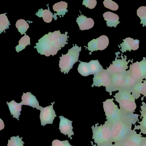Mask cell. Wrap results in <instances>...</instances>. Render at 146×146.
Masks as SVG:
<instances>
[{
  "label": "cell",
  "mask_w": 146,
  "mask_h": 146,
  "mask_svg": "<svg viewBox=\"0 0 146 146\" xmlns=\"http://www.w3.org/2000/svg\"><path fill=\"white\" fill-rule=\"evenodd\" d=\"M113 97L119 105V110L125 117L135 116L134 113L137 108V104L135 99L130 90L124 89L118 91Z\"/></svg>",
  "instance_id": "cell-3"
},
{
  "label": "cell",
  "mask_w": 146,
  "mask_h": 146,
  "mask_svg": "<svg viewBox=\"0 0 146 146\" xmlns=\"http://www.w3.org/2000/svg\"><path fill=\"white\" fill-rule=\"evenodd\" d=\"M126 71L123 73L111 74L110 84L106 88V91L109 93L110 95H111L113 92L125 88Z\"/></svg>",
  "instance_id": "cell-7"
},
{
  "label": "cell",
  "mask_w": 146,
  "mask_h": 146,
  "mask_svg": "<svg viewBox=\"0 0 146 146\" xmlns=\"http://www.w3.org/2000/svg\"><path fill=\"white\" fill-rule=\"evenodd\" d=\"M146 141V137H143L141 134H138L133 129L123 141L113 144L120 146H141Z\"/></svg>",
  "instance_id": "cell-10"
},
{
  "label": "cell",
  "mask_w": 146,
  "mask_h": 146,
  "mask_svg": "<svg viewBox=\"0 0 146 146\" xmlns=\"http://www.w3.org/2000/svg\"><path fill=\"white\" fill-rule=\"evenodd\" d=\"M30 45V38L25 34L24 36L19 40V45L16 47V51L17 52H19L20 51L25 49L27 46Z\"/></svg>",
  "instance_id": "cell-25"
},
{
  "label": "cell",
  "mask_w": 146,
  "mask_h": 146,
  "mask_svg": "<svg viewBox=\"0 0 146 146\" xmlns=\"http://www.w3.org/2000/svg\"><path fill=\"white\" fill-rule=\"evenodd\" d=\"M67 34V32L61 34L60 31L49 32L38 40L35 48H36L37 52L41 55L46 57L51 55L54 56L59 50L68 44L67 38L69 36Z\"/></svg>",
  "instance_id": "cell-1"
},
{
  "label": "cell",
  "mask_w": 146,
  "mask_h": 146,
  "mask_svg": "<svg viewBox=\"0 0 146 146\" xmlns=\"http://www.w3.org/2000/svg\"><path fill=\"white\" fill-rule=\"evenodd\" d=\"M131 92L135 100H137L141 94L144 97L146 95V80H143V82L137 84L131 89Z\"/></svg>",
  "instance_id": "cell-21"
},
{
  "label": "cell",
  "mask_w": 146,
  "mask_h": 146,
  "mask_svg": "<svg viewBox=\"0 0 146 146\" xmlns=\"http://www.w3.org/2000/svg\"><path fill=\"white\" fill-rule=\"evenodd\" d=\"M51 146H72L70 144L69 141L67 140L61 141L56 139L54 140L52 142V145Z\"/></svg>",
  "instance_id": "cell-32"
},
{
  "label": "cell",
  "mask_w": 146,
  "mask_h": 146,
  "mask_svg": "<svg viewBox=\"0 0 146 146\" xmlns=\"http://www.w3.org/2000/svg\"><path fill=\"white\" fill-rule=\"evenodd\" d=\"M6 13L0 14V33L5 31V30L9 28V25H11L10 21L8 20L6 16Z\"/></svg>",
  "instance_id": "cell-27"
},
{
  "label": "cell",
  "mask_w": 146,
  "mask_h": 146,
  "mask_svg": "<svg viewBox=\"0 0 146 146\" xmlns=\"http://www.w3.org/2000/svg\"><path fill=\"white\" fill-rule=\"evenodd\" d=\"M59 118L60 119V122L59 129L60 132L65 136L67 135L69 138L70 137L71 139H72L71 136L74 135V132L72 131V121L66 118L63 116H59Z\"/></svg>",
  "instance_id": "cell-15"
},
{
  "label": "cell",
  "mask_w": 146,
  "mask_h": 146,
  "mask_svg": "<svg viewBox=\"0 0 146 146\" xmlns=\"http://www.w3.org/2000/svg\"><path fill=\"white\" fill-rule=\"evenodd\" d=\"M129 70L132 76L138 83L143 82V79H146V58L143 57L142 61H137L131 64Z\"/></svg>",
  "instance_id": "cell-9"
},
{
  "label": "cell",
  "mask_w": 146,
  "mask_h": 146,
  "mask_svg": "<svg viewBox=\"0 0 146 146\" xmlns=\"http://www.w3.org/2000/svg\"><path fill=\"white\" fill-rule=\"evenodd\" d=\"M67 3L64 1L56 3L53 6V9L54 11L57 12L58 16H64L68 12L67 10Z\"/></svg>",
  "instance_id": "cell-24"
},
{
  "label": "cell",
  "mask_w": 146,
  "mask_h": 146,
  "mask_svg": "<svg viewBox=\"0 0 146 146\" xmlns=\"http://www.w3.org/2000/svg\"><path fill=\"white\" fill-rule=\"evenodd\" d=\"M108 37L105 35H102L96 39H94L88 43V49L92 52L98 50H104L109 45Z\"/></svg>",
  "instance_id": "cell-14"
},
{
  "label": "cell",
  "mask_w": 146,
  "mask_h": 146,
  "mask_svg": "<svg viewBox=\"0 0 146 146\" xmlns=\"http://www.w3.org/2000/svg\"><path fill=\"white\" fill-rule=\"evenodd\" d=\"M80 62L78 68V71L82 76H88L90 75H95L103 69L98 60H92L89 62Z\"/></svg>",
  "instance_id": "cell-8"
},
{
  "label": "cell",
  "mask_w": 146,
  "mask_h": 146,
  "mask_svg": "<svg viewBox=\"0 0 146 146\" xmlns=\"http://www.w3.org/2000/svg\"><path fill=\"white\" fill-rule=\"evenodd\" d=\"M111 146H119V145H116V144H113L111 145Z\"/></svg>",
  "instance_id": "cell-35"
},
{
  "label": "cell",
  "mask_w": 146,
  "mask_h": 146,
  "mask_svg": "<svg viewBox=\"0 0 146 146\" xmlns=\"http://www.w3.org/2000/svg\"><path fill=\"white\" fill-rule=\"evenodd\" d=\"M16 28L18 30V31L21 33V35H25L26 32L29 28L28 23L24 19H19L17 21L16 24Z\"/></svg>",
  "instance_id": "cell-26"
},
{
  "label": "cell",
  "mask_w": 146,
  "mask_h": 146,
  "mask_svg": "<svg viewBox=\"0 0 146 146\" xmlns=\"http://www.w3.org/2000/svg\"><path fill=\"white\" fill-rule=\"evenodd\" d=\"M123 42L120 44L121 49L120 51L122 53L126 52L127 51L131 52V50H137L139 47V40H134L131 38L128 37L123 40Z\"/></svg>",
  "instance_id": "cell-16"
},
{
  "label": "cell",
  "mask_w": 146,
  "mask_h": 146,
  "mask_svg": "<svg viewBox=\"0 0 146 146\" xmlns=\"http://www.w3.org/2000/svg\"><path fill=\"white\" fill-rule=\"evenodd\" d=\"M36 15L39 17H42L44 22L46 23H50L52 20L53 18L55 20H57V13H55L53 15V13L50 11L49 7H48V10H43L42 9H40L38 12L36 13Z\"/></svg>",
  "instance_id": "cell-23"
},
{
  "label": "cell",
  "mask_w": 146,
  "mask_h": 146,
  "mask_svg": "<svg viewBox=\"0 0 146 146\" xmlns=\"http://www.w3.org/2000/svg\"><path fill=\"white\" fill-rule=\"evenodd\" d=\"M5 128V124L3 120L0 119V130L3 129Z\"/></svg>",
  "instance_id": "cell-33"
},
{
  "label": "cell",
  "mask_w": 146,
  "mask_h": 146,
  "mask_svg": "<svg viewBox=\"0 0 146 146\" xmlns=\"http://www.w3.org/2000/svg\"><path fill=\"white\" fill-rule=\"evenodd\" d=\"M141 146H146V141L142 144Z\"/></svg>",
  "instance_id": "cell-34"
},
{
  "label": "cell",
  "mask_w": 146,
  "mask_h": 146,
  "mask_svg": "<svg viewBox=\"0 0 146 146\" xmlns=\"http://www.w3.org/2000/svg\"><path fill=\"white\" fill-rule=\"evenodd\" d=\"M144 97H145V98H146V95L145 96H144Z\"/></svg>",
  "instance_id": "cell-36"
},
{
  "label": "cell",
  "mask_w": 146,
  "mask_h": 146,
  "mask_svg": "<svg viewBox=\"0 0 146 146\" xmlns=\"http://www.w3.org/2000/svg\"><path fill=\"white\" fill-rule=\"evenodd\" d=\"M140 113L141 120L138 122L139 125H134L135 130H140V133H142L146 135V103L142 102L141 105L140 107Z\"/></svg>",
  "instance_id": "cell-17"
},
{
  "label": "cell",
  "mask_w": 146,
  "mask_h": 146,
  "mask_svg": "<svg viewBox=\"0 0 146 146\" xmlns=\"http://www.w3.org/2000/svg\"><path fill=\"white\" fill-rule=\"evenodd\" d=\"M103 5L105 7L111 11H117L118 9L119 6L117 4L111 0H105L103 2Z\"/></svg>",
  "instance_id": "cell-30"
},
{
  "label": "cell",
  "mask_w": 146,
  "mask_h": 146,
  "mask_svg": "<svg viewBox=\"0 0 146 146\" xmlns=\"http://www.w3.org/2000/svg\"><path fill=\"white\" fill-rule=\"evenodd\" d=\"M115 54H116V58H115V60L113 61L112 64H111L107 70L111 74L123 73L129 68L128 64L131 60H129L128 61H126L127 57L125 55L124 57H123L122 54L120 56L122 59H117L118 57H119L118 56V53Z\"/></svg>",
  "instance_id": "cell-11"
},
{
  "label": "cell",
  "mask_w": 146,
  "mask_h": 146,
  "mask_svg": "<svg viewBox=\"0 0 146 146\" xmlns=\"http://www.w3.org/2000/svg\"><path fill=\"white\" fill-rule=\"evenodd\" d=\"M103 107L106 119L105 123L110 125L123 118L127 117L122 114L118 106L113 102V98L107 99L103 102Z\"/></svg>",
  "instance_id": "cell-6"
},
{
  "label": "cell",
  "mask_w": 146,
  "mask_h": 146,
  "mask_svg": "<svg viewBox=\"0 0 146 146\" xmlns=\"http://www.w3.org/2000/svg\"><path fill=\"white\" fill-rule=\"evenodd\" d=\"M139 115L125 117L110 125L112 144L123 141L132 130V125L139 121Z\"/></svg>",
  "instance_id": "cell-2"
},
{
  "label": "cell",
  "mask_w": 146,
  "mask_h": 146,
  "mask_svg": "<svg viewBox=\"0 0 146 146\" xmlns=\"http://www.w3.org/2000/svg\"><path fill=\"white\" fill-rule=\"evenodd\" d=\"M54 102L52 103V105L45 108L40 106V119L41 125L45 126L48 124H52L55 117H57L55 111L53 109V105Z\"/></svg>",
  "instance_id": "cell-12"
},
{
  "label": "cell",
  "mask_w": 146,
  "mask_h": 146,
  "mask_svg": "<svg viewBox=\"0 0 146 146\" xmlns=\"http://www.w3.org/2000/svg\"><path fill=\"white\" fill-rule=\"evenodd\" d=\"M137 14L141 19V24H142L143 27H146V7H139L137 11Z\"/></svg>",
  "instance_id": "cell-28"
},
{
  "label": "cell",
  "mask_w": 146,
  "mask_h": 146,
  "mask_svg": "<svg viewBox=\"0 0 146 146\" xmlns=\"http://www.w3.org/2000/svg\"><path fill=\"white\" fill-rule=\"evenodd\" d=\"M9 110L11 115L13 116V117L18 119L19 116L21 115V111H22V105L21 102L17 103L14 100L10 102H7Z\"/></svg>",
  "instance_id": "cell-22"
},
{
  "label": "cell",
  "mask_w": 146,
  "mask_h": 146,
  "mask_svg": "<svg viewBox=\"0 0 146 146\" xmlns=\"http://www.w3.org/2000/svg\"><path fill=\"white\" fill-rule=\"evenodd\" d=\"M111 74L109 73L107 69H103L94 75L92 87L103 86L106 88L108 87L109 86L111 82Z\"/></svg>",
  "instance_id": "cell-13"
},
{
  "label": "cell",
  "mask_w": 146,
  "mask_h": 146,
  "mask_svg": "<svg viewBox=\"0 0 146 146\" xmlns=\"http://www.w3.org/2000/svg\"><path fill=\"white\" fill-rule=\"evenodd\" d=\"M82 5L89 9H93L97 5V1L96 0H84L83 1Z\"/></svg>",
  "instance_id": "cell-31"
},
{
  "label": "cell",
  "mask_w": 146,
  "mask_h": 146,
  "mask_svg": "<svg viewBox=\"0 0 146 146\" xmlns=\"http://www.w3.org/2000/svg\"><path fill=\"white\" fill-rule=\"evenodd\" d=\"M99 124H96L91 128L93 132L92 139L96 145L93 146H111V126L108 124L104 123V124L98 125Z\"/></svg>",
  "instance_id": "cell-4"
},
{
  "label": "cell",
  "mask_w": 146,
  "mask_h": 146,
  "mask_svg": "<svg viewBox=\"0 0 146 146\" xmlns=\"http://www.w3.org/2000/svg\"><path fill=\"white\" fill-rule=\"evenodd\" d=\"M81 50L82 47H79L76 44L72 48L69 49L66 54H62V57H60L59 66L62 73L68 74L70 70L72 69L74 64L78 61L79 53Z\"/></svg>",
  "instance_id": "cell-5"
},
{
  "label": "cell",
  "mask_w": 146,
  "mask_h": 146,
  "mask_svg": "<svg viewBox=\"0 0 146 146\" xmlns=\"http://www.w3.org/2000/svg\"><path fill=\"white\" fill-rule=\"evenodd\" d=\"M104 19L106 21L107 25L109 27L116 28L118 24L120 23L119 21V17L113 13L106 12L103 15Z\"/></svg>",
  "instance_id": "cell-20"
},
{
  "label": "cell",
  "mask_w": 146,
  "mask_h": 146,
  "mask_svg": "<svg viewBox=\"0 0 146 146\" xmlns=\"http://www.w3.org/2000/svg\"><path fill=\"white\" fill-rule=\"evenodd\" d=\"M22 105L29 106L33 108H36L40 110L41 106L39 105V102L35 96L33 95L31 92L23 93L22 97Z\"/></svg>",
  "instance_id": "cell-18"
},
{
  "label": "cell",
  "mask_w": 146,
  "mask_h": 146,
  "mask_svg": "<svg viewBox=\"0 0 146 146\" xmlns=\"http://www.w3.org/2000/svg\"><path fill=\"white\" fill-rule=\"evenodd\" d=\"M76 22L82 31L89 30L94 27V22L91 18H88L87 17L81 14L77 18Z\"/></svg>",
  "instance_id": "cell-19"
},
{
  "label": "cell",
  "mask_w": 146,
  "mask_h": 146,
  "mask_svg": "<svg viewBox=\"0 0 146 146\" xmlns=\"http://www.w3.org/2000/svg\"><path fill=\"white\" fill-rule=\"evenodd\" d=\"M23 137L20 138L19 136L11 137V140H8L7 146H23L24 142L22 141Z\"/></svg>",
  "instance_id": "cell-29"
}]
</instances>
